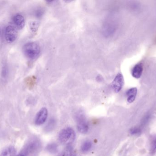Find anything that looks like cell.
<instances>
[{
  "instance_id": "cell-11",
  "label": "cell",
  "mask_w": 156,
  "mask_h": 156,
  "mask_svg": "<svg viewBox=\"0 0 156 156\" xmlns=\"http://www.w3.org/2000/svg\"><path fill=\"white\" fill-rule=\"evenodd\" d=\"M62 156H76L74 149L71 147H68L63 152Z\"/></svg>"
},
{
  "instance_id": "cell-17",
  "label": "cell",
  "mask_w": 156,
  "mask_h": 156,
  "mask_svg": "<svg viewBox=\"0 0 156 156\" xmlns=\"http://www.w3.org/2000/svg\"><path fill=\"white\" fill-rule=\"evenodd\" d=\"M16 156H25L23 154H20Z\"/></svg>"
},
{
  "instance_id": "cell-18",
  "label": "cell",
  "mask_w": 156,
  "mask_h": 156,
  "mask_svg": "<svg viewBox=\"0 0 156 156\" xmlns=\"http://www.w3.org/2000/svg\"><path fill=\"white\" fill-rule=\"evenodd\" d=\"M1 28H0V34H1Z\"/></svg>"
},
{
  "instance_id": "cell-4",
  "label": "cell",
  "mask_w": 156,
  "mask_h": 156,
  "mask_svg": "<svg viewBox=\"0 0 156 156\" xmlns=\"http://www.w3.org/2000/svg\"><path fill=\"white\" fill-rule=\"evenodd\" d=\"M124 83L123 76L121 73H118L114 79L112 83V88L114 91L118 93L122 89Z\"/></svg>"
},
{
  "instance_id": "cell-1",
  "label": "cell",
  "mask_w": 156,
  "mask_h": 156,
  "mask_svg": "<svg viewBox=\"0 0 156 156\" xmlns=\"http://www.w3.org/2000/svg\"><path fill=\"white\" fill-rule=\"evenodd\" d=\"M23 52L25 56L31 60H34L39 56L41 51L40 46L35 42L27 43L23 47Z\"/></svg>"
},
{
  "instance_id": "cell-9",
  "label": "cell",
  "mask_w": 156,
  "mask_h": 156,
  "mask_svg": "<svg viewBox=\"0 0 156 156\" xmlns=\"http://www.w3.org/2000/svg\"><path fill=\"white\" fill-rule=\"evenodd\" d=\"M137 89L136 88H133L129 89L126 93L127 101L129 103L133 102L136 98Z\"/></svg>"
},
{
  "instance_id": "cell-14",
  "label": "cell",
  "mask_w": 156,
  "mask_h": 156,
  "mask_svg": "<svg viewBox=\"0 0 156 156\" xmlns=\"http://www.w3.org/2000/svg\"><path fill=\"white\" fill-rule=\"evenodd\" d=\"M151 150L152 153L156 151V135L153 136L151 140Z\"/></svg>"
},
{
  "instance_id": "cell-10",
  "label": "cell",
  "mask_w": 156,
  "mask_h": 156,
  "mask_svg": "<svg viewBox=\"0 0 156 156\" xmlns=\"http://www.w3.org/2000/svg\"><path fill=\"white\" fill-rule=\"evenodd\" d=\"M16 154L15 148L13 147H9L2 152L1 156H15Z\"/></svg>"
},
{
  "instance_id": "cell-8",
  "label": "cell",
  "mask_w": 156,
  "mask_h": 156,
  "mask_svg": "<svg viewBox=\"0 0 156 156\" xmlns=\"http://www.w3.org/2000/svg\"><path fill=\"white\" fill-rule=\"evenodd\" d=\"M143 69L144 68H143L142 63H138L136 64L132 70V76L135 78H141L143 74Z\"/></svg>"
},
{
  "instance_id": "cell-13",
  "label": "cell",
  "mask_w": 156,
  "mask_h": 156,
  "mask_svg": "<svg viewBox=\"0 0 156 156\" xmlns=\"http://www.w3.org/2000/svg\"><path fill=\"white\" fill-rule=\"evenodd\" d=\"M30 29L33 32H35L37 30L39 26V24L36 21L30 22L29 24Z\"/></svg>"
},
{
  "instance_id": "cell-16",
  "label": "cell",
  "mask_w": 156,
  "mask_h": 156,
  "mask_svg": "<svg viewBox=\"0 0 156 156\" xmlns=\"http://www.w3.org/2000/svg\"><path fill=\"white\" fill-rule=\"evenodd\" d=\"M6 74H7L6 68L5 67L3 68V69L2 70V77H4V78H5Z\"/></svg>"
},
{
  "instance_id": "cell-2",
  "label": "cell",
  "mask_w": 156,
  "mask_h": 156,
  "mask_svg": "<svg viewBox=\"0 0 156 156\" xmlns=\"http://www.w3.org/2000/svg\"><path fill=\"white\" fill-rule=\"evenodd\" d=\"M75 132L73 129L67 128L60 131L58 135V139L63 144H70L75 140Z\"/></svg>"
},
{
  "instance_id": "cell-12",
  "label": "cell",
  "mask_w": 156,
  "mask_h": 156,
  "mask_svg": "<svg viewBox=\"0 0 156 156\" xmlns=\"http://www.w3.org/2000/svg\"><path fill=\"white\" fill-rule=\"evenodd\" d=\"M92 147V143L90 141L84 142L81 146V150L83 152H88Z\"/></svg>"
},
{
  "instance_id": "cell-3",
  "label": "cell",
  "mask_w": 156,
  "mask_h": 156,
  "mask_svg": "<svg viewBox=\"0 0 156 156\" xmlns=\"http://www.w3.org/2000/svg\"><path fill=\"white\" fill-rule=\"evenodd\" d=\"M17 36V31L15 27L8 25L6 27L5 32V38L6 42L11 43L15 41Z\"/></svg>"
},
{
  "instance_id": "cell-7",
  "label": "cell",
  "mask_w": 156,
  "mask_h": 156,
  "mask_svg": "<svg viewBox=\"0 0 156 156\" xmlns=\"http://www.w3.org/2000/svg\"><path fill=\"white\" fill-rule=\"evenodd\" d=\"M13 22H14L15 25L19 29H23L25 24L23 16L19 14H17L13 16Z\"/></svg>"
},
{
  "instance_id": "cell-15",
  "label": "cell",
  "mask_w": 156,
  "mask_h": 156,
  "mask_svg": "<svg viewBox=\"0 0 156 156\" xmlns=\"http://www.w3.org/2000/svg\"><path fill=\"white\" fill-rule=\"evenodd\" d=\"M140 131H141V130L139 128L135 127V128H133L131 129L130 130V132L132 134H136L139 133Z\"/></svg>"
},
{
  "instance_id": "cell-6",
  "label": "cell",
  "mask_w": 156,
  "mask_h": 156,
  "mask_svg": "<svg viewBox=\"0 0 156 156\" xmlns=\"http://www.w3.org/2000/svg\"><path fill=\"white\" fill-rule=\"evenodd\" d=\"M77 129L82 134H85L89 130V125L84 117L81 115L78 119Z\"/></svg>"
},
{
  "instance_id": "cell-5",
  "label": "cell",
  "mask_w": 156,
  "mask_h": 156,
  "mask_svg": "<svg viewBox=\"0 0 156 156\" xmlns=\"http://www.w3.org/2000/svg\"><path fill=\"white\" fill-rule=\"evenodd\" d=\"M48 112L47 109L45 108H43L40 110L37 114L35 120V123L37 125L43 124L47 119Z\"/></svg>"
}]
</instances>
